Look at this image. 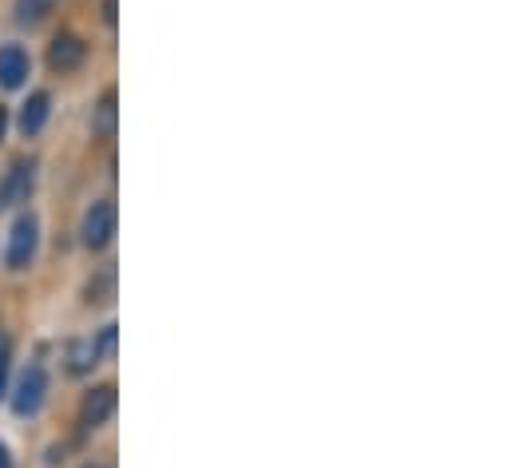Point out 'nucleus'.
<instances>
[{"label":"nucleus","mask_w":512,"mask_h":468,"mask_svg":"<svg viewBox=\"0 0 512 468\" xmlns=\"http://www.w3.org/2000/svg\"><path fill=\"white\" fill-rule=\"evenodd\" d=\"M36 246H40V223L32 215H20L8 231V246H4V266L8 270H24L32 258H36Z\"/></svg>","instance_id":"f257e3e1"},{"label":"nucleus","mask_w":512,"mask_h":468,"mask_svg":"<svg viewBox=\"0 0 512 468\" xmlns=\"http://www.w3.org/2000/svg\"><path fill=\"white\" fill-rule=\"evenodd\" d=\"M112 234H116V203H112V199H100V203L88 207L84 227H80V238H84L88 250H100V246L112 242Z\"/></svg>","instance_id":"f03ea898"},{"label":"nucleus","mask_w":512,"mask_h":468,"mask_svg":"<svg viewBox=\"0 0 512 468\" xmlns=\"http://www.w3.org/2000/svg\"><path fill=\"white\" fill-rule=\"evenodd\" d=\"M44 393H48V373L40 365H28L16 381V393H12V409L16 417H32L40 405H44Z\"/></svg>","instance_id":"7ed1b4c3"},{"label":"nucleus","mask_w":512,"mask_h":468,"mask_svg":"<svg viewBox=\"0 0 512 468\" xmlns=\"http://www.w3.org/2000/svg\"><path fill=\"white\" fill-rule=\"evenodd\" d=\"M36 187V163L32 159H16L0 183V203H24Z\"/></svg>","instance_id":"20e7f679"},{"label":"nucleus","mask_w":512,"mask_h":468,"mask_svg":"<svg viewBox=\"0 0 512 468\" xmlns=\"http://www.w3.org/2000/svg\"><path fill=\"white\" fill-rule=\"evenodd\" d=\"M84 56H88V44H84L80 36H72V32L56 36L52 48H48V64H52L56 72H76V68L84 64Z\"/></svg>","instance_id":"39448f33"},{"label":"nucleus","mask_w":512,"mask_h":468,"mask_svg":"<svg viewBox=\"0 0 512 468\" xmlns=\"http://www.w3.org/2000/svg\"><path fill=\"white\" fill-rule=\"evenodd\" d=\"M112 413H116V389H112V385H100V389H92V393L84 397L80 417H84V425H88V429H100Z\"/></svg>","instance_id":"423d86ee"},{"label":"nucleus","mask_w":512,"mask_h":468,"mask_svg":"<svg viewBox=\"0 0 512 468\" xmlns=\"http://www.w3.org/2000/svg\"><path fill=\"white\" fill-rule=\"evenodd\" d=\"M28 80V52L20 44L0 48V88H20Z\"/></svg>","instance_id":"0eeeda50"},{"label":"nucleus","mask_w":512,"mask_h":468,"mask_svg":"<svg viewBox=\"0 0 512 468\" xmlns=\"http://www.w3.org/2000/svg\"><path fill=\"white\" fill-rule=\"evenodd\" d=\"M48 112H52L48 92H32V96L20 104V131H24V135H36V131L48 123Z\"/></svg>","instance_id":"6e6552de"},{"label":"nucleus","mask_w":512,"mask_h":468,"mask_svg":"<svg viewBox=\"0 0 512 468\" xmlns=\"http://www.w3.org/2000/svg\"><path fill=\"white\" fill-rule=\"evenodd\" d=\"M96 361H100V350H96V342L92 338H84V342H72L68 346V373H92L96 369Z\"/></svg>","instance_id":"1a4fd4ad"},{"label":"nucleus","mask_w":512,"mask_h":468,"mask_svg":"<svg viewBox=\"0 0 512 468\" xmlns=\"http://www.w3.org/2000/svg\"><path fill=\"white\" fill-rule=\"evenodd\" d=\"M112 123H116V96L108 92V96L100 100V119H96V127L108 135V131H112Z\"/></svg>","instance_id":"9d476101"},{"label":"nucleus","mask_w":512,"mask_h":468,"mask_svg":"<svg viewBox=\"0 0 512 468\" xmlns=\"http://www.w3.org/2000/svg\"><path fill=\"white\" fill-rule=\"evenodd\" d=\"M16 16H20L24 24H36V20L44 16V0H20V4H16Z\"/></svg>","instance_id":"9b49d317"},{"label":"nucleus","mask_w":512,"mask_h":468,"mask_svg":"<svg viewBox=\"0 0 512 468\" xmlns=\"http://www.w3.org/2000/svg\"><path fill=\"white\" fill-rule=\"evenodd\" d=\"M8 361H12V346H8V338H0V397H4V381H8Z\"/></svg>","instance_id":"f8f14e48"},{"label":"nucleus","mask_w":512,"mask_h":468,"mask_svg":"<svg viewBox=\"0 0 512 468\" xmlns=\"http://www.w3.org/2000/svg\"><path fill=\"white\" fill-rule=\"evenodd\" d=\"M96 350L104 353V357H112L116 353V326H104V334H100V346Z\"/></svg>","instance_id":"ddd939ff"},{"label":"nucleus","mask_w":512,"mask_h":468,"mask_svg":"<svg viewBox=\"0 0 512 468\" xmlns=\"http://www.w3.org/2000/svg\"><path fill=\"white\" fill-rule=\"evenodd\" d=\"M0 468H12V461H8V449L0 445Z\"/></svg>","instance_id":"4468645a"},{"label":"nucleus","mask_w":512,"mask_h":468,"mask_svg":"<svg viewBox=\"0 0 512 468\" xmlns=\"http://www.w3.org/2000/svg\"><path fill=\"white\" fill-rule=\"evenodd\" d=\"M4 127H8V116H4V108H0V135H4Z\"/></svg>","instance_id":"2eb2a0df"}]
</instances>
